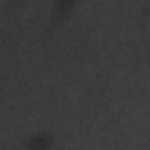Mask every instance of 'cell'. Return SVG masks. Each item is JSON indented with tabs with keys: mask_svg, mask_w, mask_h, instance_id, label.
<instances>
[{
	"mask_svg": "<svg viewBox=\"0 0 150 150\" xmlns=\"http://www.w3.org/2000/svg\"><path fill=\"white\" fill-rule=\"evenodd\" d=\"M28 0H8V5L12 9H16L20 8L22 5H25Z\"/></svg>",
	"mask_w": 150,
	"mask_h": 150,
	"instance_id": "cell-3",
	"label": "cell"
},
{
	"mask_svg": "<svg viewBox=\"0 0 150 150\" xmlns=\"http://www.w3.org/2000/svg\"><path fill=\"white\" fill-rule=\"evenodd\" d=\"M57 136L50 129H38L22 137L20 146L26 150H50L56 146Z\"/></svg>",
	"mask_w": 150,
	"mask_h": 150,
	"instance_id": "cell-2",
	"label": "cell"
},
{
	"mask_svg": "<svg viewBox=\"0 0 150 150\" xmlns=\"http://www.w3.org/2000/svg\"><path fill=\"white\" fill-rule=\"evenodd\" d=\"M81 0H49L46 29L54 33L63 27L74 15Z\"/></svg>",
	"mask_w": 150,
	"mask_h": 150,
	"instance_id": "cell-1",
	"label": "cell"
},
{
	"mask_svg": "<svg viewBox=\"0 0 150 150\" xmlns=\"http://www.w3.org/2000/svg\"><path fill=\"white\" fill-rule=\"evenodd\" d=\"M146 36H148V45L150 47V4L146 8Z\"/></svg>",
	"mask_w": 150,
	"mask_h": 150,
	"instance_id": "cell-4",
	"label": "cell"
}]
</instances>
